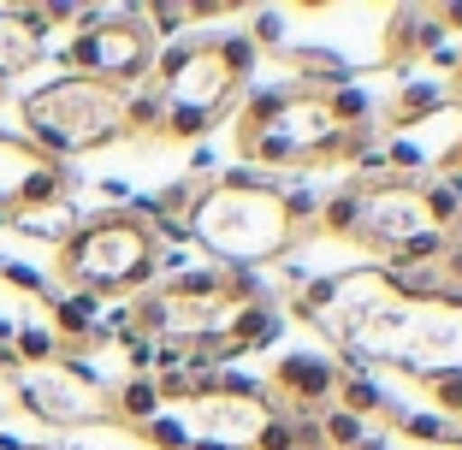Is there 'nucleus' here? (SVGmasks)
Returning <instances> with one entry per match:
<instances>
[{"instance_id":"f257e3e1","label":"nucleus","mask_w":462,"mask_h":450,"mask_svg":"<svg viewBox=\"0 0 462 450\" xmlns=\"http://www.w3.org/2000/svg\"><path fill=\"white\" fill-rule=\"evenodd\" d=\"M314 232V219L297 207V196L279 190L261 172H219V178H196L190 214H184V237L219 267H267L285 261L302 237Z\"/></svg>"},{"instance_id":"f03ea898","label":"nucleus","mask_w":462,"mask_h":450,"mask_svg":"<svg viewBox=\"0 0 462 450\" xmlns=\"http://www.w3.org/2000/svg\"><path fill=\"white\" fill-rule=\"evenodd\" d=\"M367 142H374V124L350 131L332 113L327 89H302V83L249 89L237 113V154L261 166H327L362 154Z\"/></svg>"},{"instance_id":"7ed1b4c3","label":"nucleus","mask_w":462,"mask_h":450,"mask_svg":"<svg viewBox=\"0 0 462 450\" xmlns=\"http://www.w3.org/2000/svg\"><path fill=\"white\" fill-rule=\"evenodd\" d=\"M166 237L143 207H107L71 225V237L54 249V273L66 290H83L96 302H131L161 279Z\"/></svg>"},{"instance_id":"20e7f679","label":"nucleus","mask_w":462,"mask_h":450,"mask_svg":"<svg viewBox=\"0 0 462 450\" xmlns=\"http://www.w3.org/2000/svg\"><path fill=\"white\" fill-rule=\"evenodd\" d=\"M125 96L131 89H107L96 78H48L42 89H30L18 101V119L24 131L18 137L30 142L36 154L48 161H78V154H96V149H113L125 137Z\"/></svg>"},{"instance_id":"39448f33","label":"nucleus","mask_w":462,"mask_h":450,"mask_svg":"<svg viewBox=\"0 0 462 450\" xmlns=\"http://www.w3.org/2000/svg\"><path fill=\"white\" fill-rule=\"evenodd\" d=\"M255 41L237 30V36L219 41H190V48H172V54L154 60L149 89L161 96V119H226L237 101L249 96V78H255Z\"/></svg>"},{"instance_id":"423d86ee","label":"nucleus","mask_w":462,"mask_h":450,"mask_svg":"<svg viewBox=\"0 0 462 450\" xmlns=\"http://www.w3.org/2000/svg\"><path fill=\"white\" fill-rule=\"evenodd\" d=\"M161 41L143 24V6H83L66 36V71L107 89H143L154 78Z\"/></svg>"},{"instance_id":"0eeeda50","label":"nucleus","mask_w":462,"mask_h":450,"mask_svg":"<svg viewBox=\"0 0 462 450\" xmlns=\"http://www.w3.org/2000/svg\"><path fill=\"white\" fill-rule=\"evenodd\" d=\"M13 397H18V415L54 427L66 438L113 427V385L83 355H54V362L13 368Z\"/></svg>"},{"instance_id":"6e6552de","label":"nucleus","mask_w":462,"mask_h":450,"mask_svg":"<svg viewBox=\"0 0 462 450\" xmlns=\"http://www.w3.org/2000/svg\"><path fill=\"white\" fill-rule=\"evenodd\" d=\"M54 297L42 273L0 261V368H30V362H54L66 355L54 332Z\"/></svg>"},{"instance_id":"1a4fd4ad","label":"nucleus","mask_w":462,"mask_h":450,"mask_svg":"<svg viewBox=\"0 0 462 450\" xmlns=\"http://www.w3.org/2000/svg\"><path fill=\"white\" fill-rule=\"evenodd\" d=\"M350 190H356V232H350V243H367V249H380V255H397V249H409L415 237L439 232L421 184H409V178L350 184Z\"/></svg>"},{"instance_id":"9d476101","label":"nucleus","mask_w":462,"mask_h":450,"mask_svg":"<svg viewBox=\"0 0 462 450\" xmlns=\"http://www.w3.org/2000/svg\"><path fill=\"white\" fill-rule=\"evenodd\" d=\"M332 391H338V362H327V355H285L279 368H273V409L279 415H327L332 409Z\"/></svg>"},{"instance_id":"9b49d317","label":"nucleus","mask_w":462,"mask_h":450,"mask_svg":"<svg viewBox=\"0 0 462 450\" xmlns=\"http://www.w3.org/2000/svg\"><path fill=\"white\" fill-rule=\"evenodd\" d=\"M48 60V36L30 24L24 6H0V83L24 78Z\"/></svg>"},{"instance_id":"f8f14e48","label":"nucleus","mask_w":462,"mask_h":450,"mask_svg":"<svg viewBox=\"0 0 462 450\" xmlns=\"http://www.w3.org/2000/svg\"><path fill=\"white\" fill-rule=\"evenodd\" d=\"M161 409L166 403H161V391H154V373H125V380L113 385V427H125V433L149 427Z\"/></svg>"},{"instance_id":"ddd939ff","label":"nucleus","mask_w":462,"mask_h":450,"mask_svg":"<svg viewBox=\"0 0 462 450\" xmlns=\"http://www.w3.org/2000/svg\"><path fill=\"white\" fill-rule=\"evenodd\" d=\"M279 332H285V308L279 302H249V308H237V320H231V350L249 355V350H267V344H279Z\"/></svg>"},{"instance_id":"4468645a","label":"nucleus","mask_w":462,"mask_h":450,"mask_svg":"<svg viewBox=\"0 0 462 450\" xmlns=\"http://www.w3.org/2000/svg\"><path fill=\"white\" fill-rule=\"evenodd\" d=\"M320 445L327 450H362L367 445V421H356V415H344V409H327L320 415Z\"/></svg>"},{"instance_id":"2eb2a0df","label":"nucleus","mask_w":462,"mask_h":450,"mask_svg":"<svg viewBox=\"0 0 462 450\" xmlns=\"http://www.w3.org/2000/svg\"><path fill=\"white\" fill-rule=\"evenodd\" d=\"M314 219H320V232H327V237H350V232H356V190L344 184L338 196H327Z\"/></svg>"},{"instance_id":"dca6fc26","label":"nucleus","mask_w":462,"mask_h":450,"mask_svg":"<svg viewBox=\"0 0 462 450\" xmlns=\"http://www.w3.org/2000/svg\"><path fill=\"white\" fill-rule=\"evenodd\" d=\"M427 391H433V415H450L457 421L462 415V368H445V373H433V380H421Z\"/></svg>"},{"instance_id":"f3484780","label":"nucleus","mask_w":462,"mask_h":450,"mask_svg":"<svg viewBox=\"0 0 462 450\" xmlns=\"http://www.w3.org/2000/svg\"><path fill=\"white\" fill-rule=\"evenodd\" d=\"M255 450H297V427H291V415H273V421L261 427Z\"/></svg>"},{"instance_id":"a211bd4d","label":"nucleus","mask_w":462,"mask_h":450,"mask_svg":"<svg viewBox=\"0 0 462 450\" xmlns=\"http://www.w3.org/2000/svg\"><path fill=\"white\" fill-rule=\"evenodd\" d=\"M18 415V397H13V368H0V421Z\"/></svg>"},{"instance_id":"6ab92c4d","label":"nucleus","mask_w":462,"mask_h":450,"mask_svg":"<svg viewBox=\"0 0 462 450\" xmlns=\"http://www.w3.org/2000/svg\"><path fill=\"white\" fill-rule=\"evenodd\" d=\"M0 450H60V445H36V438H6L0 433Z\"/></svg>"},{"instance_id":"aec40b11","label":"nucleus","mask_w":462,"mask_h":450,"mask_svg":"<svg viewBox=\"0 0 462 450\" xmlns=\"http://www.w3.org/2000/svg\"><path fill=\"white\" fill-rule=\"evenodd\" d=\"M0 101H6V83H0Z\"/></svg>"}]
</instances>
